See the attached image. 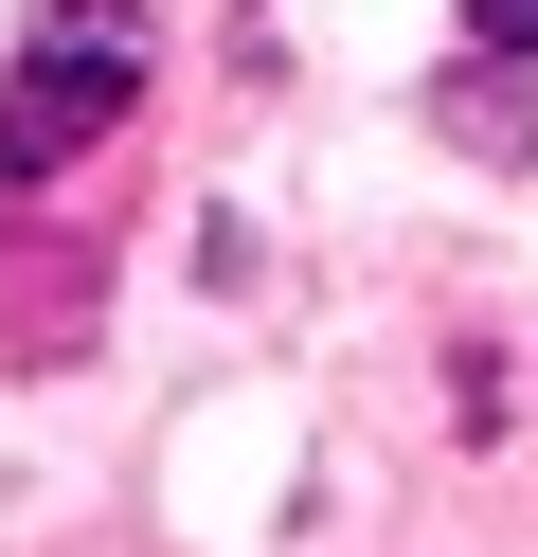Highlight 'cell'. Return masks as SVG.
<instances>
[{"mask_svg":"<svg viewBox=\"0 0 538 557\" xmlns=\"http://www.w3.org/2000/svg\"><path fill=\"white\" fill-rule=\"evenodd\" d=\"M126 109H143V18L126 0H54L18 37V90H0V181H54V162L108 145Z\"/></svg>","mask_w":538,"mask_h":557,"instance_id":"1","label":"cell"},{"mask_svg":"<svg viewBox=\"0 0 538 557\" xmlns=\"http://www.w3.org/2000/svg\"><path fill=\"white\" fill-rule=\"evenodd\" d=\"M466 37H502V54H538V0H466Z\"/></svg>","mask_w":538,"mask_h":557,"instance_id":"2","label":"cell"}]
</instances>
